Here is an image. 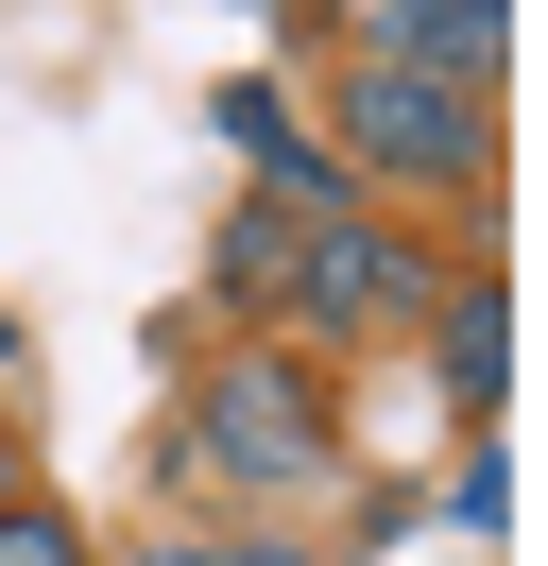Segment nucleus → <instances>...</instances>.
Here are the masks:
<instances>
[{"instance_id":"1","label":"nucleus","mask_w":548,"mask_h":566,"mask_svg":"<svg viewBox=\"0 0 548 566\" xmlns=\"http://www.w3.org/2000/svg\"><path fill=\"white\" fill-rule=\"evenodd\" d=\"M326 155H342V172H394V189L479 207V189H497V86H445V70H394V52H342Z\"/></svg>"},{"instance_id":"2","label":"nucleus","mask_w":548,"mask_h":566,"mask_svg":"<svg viewBox=\"0 0 548 566\" xmlns=\"http://www.w3.org/2000/svg\"><path fill=\"white\" fill-rule=\"evenodd\" d=\"M171 463H189L223 515H257V497H308L326 481V378L308 360H205L189 378V429H171Z\"/></svg>"},{"instance_id":"3","label":"nucleus","mask_w":548,"mask_h":566,"mask_svg":"<svg viewBox=\"0 0 548 566\" xmlns=\"http://www.w3.org/2000/svg\"><path fill=\"white\" fill-rule=\"evenodd\" d=\"M274 310H292V326H326V344H377V326H411V310H429V258H411L394 223L326 207V223H292V258H274Z\"/></svg>"},{"instance_id":"4","label":"nucleus","mask_w":548,"mask_h":566,"mask_svg":"<svg viewBox=\"0 0 548 566\" xmlns=\"http://www.w3.org/2000/svg\"><path fill=\"white\" fill-rule=\"evenodd\" d=\"M411 326H429V360H445V412H463V429H497V378H514V292H497V275H445Z\"/></svg>"},{"instance_id":"5","label":"nucleus","mask_w":548,"mask_h":566,"mask_svg":"<svg viewBox=\"0 0 548 566\" xmlns=\"http://www.w3.org/2000/svg\"><path fill=\"white\" fill-rule=\"evenodd\" d=\"M360 52H394V70H445V86H497L514 18H497V0H360Z\"/></svg>"},{"instance_id":"6","label":"nucleus","mask_w":548,"mask_h":566,"mask_svg":"<svg viewBox=\"0 0 548 566\" xmlns=\"http://www.w3.org/2000/svg\"><path fill=\"white\" fill-rule=\"evenodd\" d=\"M137 566H308L292 532H257V515H223V532H155Z\"/></svg>"},{"instance_id":"7","label":"nucleus","mask_w":548,"mask_h":566,"mask_svg":"<svg viewBox=\"0 0 548 566\" xmlns=\"http://www.w3.org/2000/svg\"><path fill=\"white\" fill-rule=\"evenodd\" d=\"M0 566H86V532H68L52 497H18V481H0Z\"/></svg>"}]
</instances>
